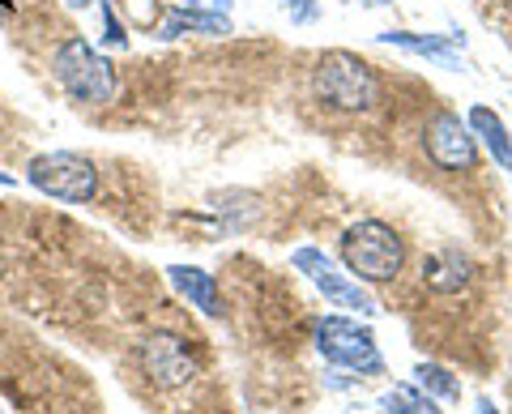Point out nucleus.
<instances>
[{"instance_id":"obj_1","label":"nucleus","mask_w":512,"mask_h":414,"mask_svg":"<svg viewBox=\"0 0 512 414\" xmlns=\"http://www.w3.org/2000/svg\"><path fill=\"white\" fill-rule=\"evenodd\" d=\"M342 261L350 274L363 282H389L402 274V265H406V240L393 227L367 218L342 235Z\"/></svg>"},{"instance_id":"obj_2","label":"nucleus","mask_w":512,"mask_h":414,"mask_svg":"<svg viewBox=\"0 0 512 414\" xmlns=\"http://www.w3.org/2000/svg\"><path fill=\"white\" fill-rule=\"evenodd\" d=\"M316 94L342 111H367L380 99V77L355 52H325L316 65Z\"/></svg>"},{"instance_id":"obj_3","label":"nucleus","mask_w":512,"mask_h":414,"mask_svg":"<svg viewBox=\"0 0 512 414\" xmlns=\"http://www.w3.org/2000/svg\"><path fill=\"white\" fill-rule=\"evenodd\" d=\"M52 69H56V82L69 90L77 103L103 107V103H111V94H116V73H111V65L99 52H94L86 39L60 43Z\"/></svg>"},{"instance_id":"obj_4","label":"nucleus","mask_w":512,"mask_h":414,"mask_svg":"<svg viewBox=\"0 0 512 414\" xmlns=\"http://www.w3.org/2000/svg\"><path fill=\"white\" fill-rule=\"evenodd\" d=\"M30 184L56 201H90L99 188V171L82 154H43L30 163Z\"/></svg>"},{"instance_id":"obj_5","label":"nucleus","mask_w":512,"mask_h":414,"mask_svg":"<svg viewBox=\"0 0 512 414\" xmlns=\"http://www.w3.org/2000/svg\"><path fill=\"white\" fill-rule=\"evenodd\" d=\"M423 150L436 167L444 171H461V167H474V137H470V124H461V116L453 111H436L423 129Z\"/></svg>"},{"instance_id":"obj_6","label":"nucleus","mask_w":512,"mask_h":414,"mask_svg":"<svg viewBox=\"0 0 512 414\" xmlns=\"http://www.w3.org/2000/svg\"><path fill=\"white\" fill-rule=\"evenodd\" d=\"M141 368H146V376L158 389H175V385H188L192 380L197 359L188 355L184 338H175V333H150L146 346H141Z\"/></svg>"},{"instance_id":"obj_7","label":"nucleus","mask_w":512,"mask_h":414,"mask_svg":"<svg viewBox=\"0 0 512 414\" xmlns=\"http://www.w3.org/2000/svg\"><path fill=\"white\" fill-rule=\"evenodd\" d=\"M320 350H325L333 363H346V368L380 372V355H376L372 333L350 325V321H325L320 325Z\"/></svg>"},{"instance_id":"obj_8","label":"nucleus","mask_w":512,"mask_h":414,"mask_svg":"<svg viewBox=\"0 0 512 414\" xmlns=\"http://www.w3.org/2000/svg\"><path fill=\"white\" fill-rule=\"evenodd\" d=\"M466 278H470V261L461 252H444V257H431L423 265V282L431 291H457V286H466Z\"/></svg>"},{"instance_id":"obj_9","label":"nucleus","mask_w":512,"mask_h":414,"mask_svg":"<svg viewBox=\"0 0 512 414\" xmlns=\"http://www.w3.org/2000/svg\"><path fill=\"white\" fill-rule=\"evenodd\" d=\"M171 282H175V291L188 295L201 312H218V286H214V278L205 274V269H184V265H175V269H171Z\"/></svg>"},{"instance_id":"obj_10","label":"nucleus","mask_w":512,"mask_h":414,"mask_svg":"<svg viewBox=\"0 0 512 414\" xmlns=\"http://www.w3.org/2000/svg\"><path fill=\"white\" fill-rule=\"evenodd\" d=\"M180 30H210V35H227L231 22L218 13H192V9H171V18L163 22V39H175Z\"/></svg>"},{"instance_id":"obj_11","label":"nucleus","mask_w":512,"mask_h":414,"mask_svg":"<svg viewBox=\"0 0 512 414\" xmlns=\"http://www.w3.org/2000/svg\"><path fill=\"white\" fill-rule=\"evenodd\" d=\"M470 129L483 133V137H487V146H491L495 154H500L504 163H512V154H508V133H504L500 116H491L487 107H474V111H470Z\"/></svg>"},{"instance_id":"obj_12","label":"nucleus","mask_w":512,"mask_h":414,"mask_svg":"<svg viewBox=\"0 0 512 414\" xmlns=\"http://www.w3.org/2000/svg\"><path fill=\"white\" fill-rule=\"evenodd\" d=\"M384 406H402L397 414H440L436 406L423 402V397H414L410 389H393V393H389V402H384Z\"/></svg>"},{"instance_id":"obj_13","label":"nucleus","mask_w":512,"mask_h":414,"mask_svg":"<svg viewBox=\"0 0 512 414\" xmlns=\"http://www.w3.org/2000/svg\"><path fill=\"white\" fill-rule=\"evenodd\" d=\"M419 376H423V385L440 389L444 397H457V393H461V389H457V380H448V372H444V368H419Z\"/></svg>"},{"instance_id":"obj_14","label":"nucleus","mask_w":512,"mask_h":414,"mask_svg":"<svg viewBox=\"0 0 512 414\" xmlns=\"http://www.w3.org/2000/svg\"><path fill=\"white\" fill-rule=\"evenodd\" d=\"M107 43L124 47V26H116V13H111V9H107Z\"/></svg>"},{"instance_id":"obj_15","label":"nucleus","mask_w":512,"mask_h":414,"mask_svg":"<svg viewBox=\"0 0 512 414\" xmlns=\"http://www.w3.org/2000/svg\"><path fill=\"white\" fill-rule=\"evenodd\" d=\"M69 5H73V9H82V5H90V0H69Z\"/></svg>"},{"instance_id":"obj_16","label":"nucleus","mask_w":512,"mask_h":414,"mask_svg":"<svg viewBox=\"0 0 512 414\" xmlns=\"http://www.w3.org/2000/svg\"><path fill=\"white\" fill-rule=\"evenodd\" d=\"M483 414H495V406H491V402H483Z\"/></svg>"},{"instance_id":"obj_17","label":"nucleus","mask_w":512,"mask_h":414,"mask_svg":"<svg viewBox=\"0 0 512 414\" xmlns=\"http://www.w3.org/2000/svg\"><path fill=\"white\" fill-rule=\"evenodd\" d=\"M363 5H384V0H363Z\"/></svg>"}]
</instances>
